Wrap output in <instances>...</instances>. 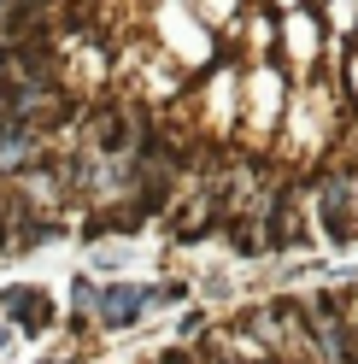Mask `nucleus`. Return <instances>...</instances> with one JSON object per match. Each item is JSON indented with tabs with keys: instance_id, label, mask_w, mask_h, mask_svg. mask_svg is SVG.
I'll use <instances>...</instances> for the list:
<instances>
[{
	"instance_id": "1",
	"label": "nucleus",
	"mask_w": 358,
	"mask_h": 364,
	"mask_svg": "<svg viewBox=\"0 0 358 364\" xmlns=\"http://www.w3.org/2000/svg\"><path fill=\"white\" fill-rule=\"evenodd\" d=\"M147 306H153V288H136V282H106V294L94 288V317H100V329H129Z\"/></svg>"
},
{
	"instance_id": "2",
	"label": "nucleus",
	"mask_w": 358,
	"mask_h": 364,
	"mask_svg": "<svg viewBox=\"0 0 358 364\" xmlns=\"http://www.w3.org/2000/svg\"><path fill=\"white\" fill-rule=\"evenodd\" d=\"M0 306H6L12 317H18V329H48L53 323V306H48V294H36V288H6L0 294Z\"/></svg>"
},
{
	"instance_id": "3",
	"label": "nucleus",
	"mask_w": 358,
	"mask_h": 364,
	"mask_svg": "<svg viewBox=\"0 0 358 364\" xmlns=\"http://www.w3.org/2000/svg\"><path fill=\"white\" fill-rule=\"evenodd\" d=\"M305 317H311V335H318L323 364H341V358H347V341H341V329H335V306H329V300H311Z\"/></svg>"
},
{
	"instance_id": "4",
	"label": "nucleus",
	"mask_w": 358,
	"mask_h": 364,
	"mask_svg": "<svg viewBox=\"0 0 358 364\" xmlns=\"http://www.w3.org/2000/svg\"><path fill=\"white\" fill-rule=\"evenodd\" d=\"M136 118H129V112H112V118H100V129H94V147L100 153H129L136 147Z\"/></svg>"
},
{
	"instance_id": "5",
	"label": "nucleus",
	"mask_w": 358,
	"mask_h": 364,
	"mask_svg": "<svg viewBox=\"0 0 358 364\" xmlns=\"http://www.w3.org/2000/svg\"><path fill=\"white\" fill-rule=\"evenodd\" d=\"M6 341H12V329H6V323H0V347H6Z\"/></svg>"
}]
</instances>
